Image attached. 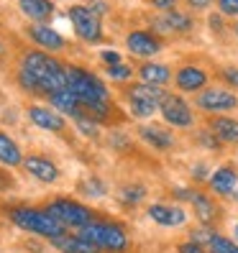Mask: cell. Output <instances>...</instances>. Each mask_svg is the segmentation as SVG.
Segmentation results:
<instances>
[{"label": "cell", "instance_id": "26", "mask_svg": "<svg viewBox=\"0 0 238 253\" xmlns=\"http://www.w3.org/2000/svg\"><path fill=\"white\" fill-rule=\"evenodd\" d=\"M207 246H210L213 253H238V246L233 241H228V238H220V235H213Z\"/></svg>", "mask_w": 238, "mask_h": 253}, {"label": "cell", "instance_id": "17", "mask_svg": "<svg viewBox=\"0 0 238 253\" xmlns=\"http://www.w3.org/2000/svg\"><path fill=\"white\" fill-rule=\"evenodd\" d=\"M49 97H51V105H54L59 113H67V115L80 118V105H82V102L77 100V95H74L69 87H67V90H59V92L49 95Z\"/></svg>", "mask_w": 238, "mask_h": 253}, {"label": "cell", "instance_id": "6", "mask_svg": "<svg viewBox=\"0 0 238 253\" xmlns=\"http://www.w3.org/2000/svg\"><path fill=\"white\" fill-rule=\"evenodd\" d=\"M49 215L54 220H59L62 225H72V228H85L93 222V215L85 205H77L72 200H56L49 205Z\"/></svg>", "mask_w": 238, "mask_h": 253}, {"label": "cell", "instance_id": "3", "mask_svg": "<svg viewBox=\"0 0 238 253\" xmlns=\"http://www.w3.org/2000/svg\"><path fill=\"white\" fill-rule=\"evenodd\" d=\"M67 87L77 95V100L82 105H90V102H108V90L102 87V82L97 77H93L90 72L80 69V67L67 69Z\"/></svg>", "mask_w": 238, "mask_h": 253}, {"label": "cell", "instance_id": "25", "mask_svg": "<svg viewBox=\"0 0 238 253\" xmlns=\"http://www.w3.org/2000/svg\"><path fill=\"white\" fill-rule=\"evenodd\" d=\"M159 23L161 26H169L172 31H190V28H192V21L187 16H182V13H177V10H169L167 18L159 21Z\"/></svg>", "mask_w": 238, "mask_h": 253}, {"label": "cell", "instance_id": "29", "mask_svg": "<svg viewBox=\"0 0 238 253\" xmlns=\"http://www.w3.org/2000/svg\"><path fill=\"white\" fill-rule=\"evenodd\" d=\"M126 202H139L141 197H143V189L141 187H128V189H123V195H121Z\"/></svg>", "mask_w": 238, "mask_h": 253}, {"label": "cell", "instance_id": "16", "mask_svg": "<svg viewBox=\"0 0 238 253\" xmlns=\"http://www.w3.org/2000/svg\"><path fill=\"white\" fill-rule=\"evenodd\" d=\"M174 195H180L182 200H190L192 205H195V212H197V217L202 220V222H213L215 220V207H213V202L207 200L205 195H195V192H174Z\"/></svg>", "mask_w": 238, "mask_h": 253}, {"label": "cell", "instance_id": "2", "mask_svg": "<svg viewBox=\"0 0 238 253\" xmlns=\"http://www.w3.org/2000/svg\"><path fill=\"white\" fill-rule=\"evenodd\" d=\"M13 222L18 228L28 230V233H36V235H44V238H59L64 235V225L59 220H54L49 212H41V210H31V207H18V210L10 212Z\"/></svg>", "mask_w": 238, "mask_h": 253}, {"label": "cell", "instance_id": "15", "mask_svg": "<svg viewBox=\"0 0 238 253\" xmlns=\"http://www.w3.org/2000/svg\"><path fill=\"white\" fill-rule=\"evenodd\" d=\"M205 82H207V74L200 67H185L177 74V84L185 92H197L200 87H205Z\"/></svg>", "mask_w": 238, "mask_h": 253}, {"label": "cell", "instance_id": "13", "mask_svg": "<svg viewBox=\"0 0 238 253\" xmlns=\"http://www.w3.org/2000/svg\"><path fill=\"white\" fill-rule=\"evenodd\" d=\"M148 217L159 225H167V228H177L185 222V212L180 207H169V205H154L151 210H148Z\"/></svg>", "mask_w": 238, "mask_h": 253}, {"label": "cell", "instance_id": "22", "mask_svg": "<svg viewBox=\"0 0 238 253\" xmlns=\"http://www.w3.org/2000/svg\"><path fill=\"white\" fill-rule=\"evenodd\" d=\"M141 138L146 141V143H151L154 148H169L172 146V136L164 130V128H154V126H143L141 128Z\"/></svg>", "mask_w": 238, "mask_h": 253}, {"label": "cell", "instance_id": "10", "mask_svg": "<svg viewBox=\"0 0 238 253\" xmlns=\"http://www.w3.org/2000/svg\"><path fill=\"white\" fill-rule=\"evenodd\" d=\"M126 43H128V49H131L133 54H139V56H151V54H156V51L161 49L159 39H154L151 34H146V31H133V34H128Z\"/></svg>", "mask_w": 238, "mask_h": 253}, {"label": "cell", "instance_id": "9", "mask_svg": "<svg viewBox=\"0 0 238 253\" xmlns=\"http://www.w3.org/2000/svg\"><path fill=\"white\" fill-rule=\"evenodd\" d=\"M161 113H164L167 123H172V126H177V128L192 123V113H190V108H187V102L180 100V97L167 95V100L161 102Z\"/></svg>", "mask_w": 238, "mask_h": 253}, {"label": "cell", "instance_id": "37", "mask_svg": "<svg viewBox=\"0 0 238 253\" xmlns=\"http://www.w3.org/2000/svg\"><path fill=\"white\" fill-rule=\"evenodd\" d=\"M0 54H3V43H0Z\"/></svg>", "mask_w": 238, "mask_h": 253}, {"label": "cell", "instance_id": "33", "mask_svg": "<svg viewBox=\"0 0 238 253\" xmlns=\"http://www.w3.org/2000/svg\"><path fill=\"white\" fill-rule=\"evenodd\" d=\"M151 3L156 5V8H161V10H174V5H177V0H151Z\"/></svg>", "mask_w": 238, "mask_h": 253}, {"label": "cell", "instance_id": "7", "mask_svg": "<svg viewBox=\"0 0 238 253\" xmlns=\"http://www.w3.org/2000/svg\"><path fill=\"white\" fill-rule=\"evenodd\" d=\"M69 21L74 26L80 39L85 41H100L102 36V26H100V18L93 8H85V5H74L69 8Z\"/></svg>", "mask_w": 238, "mask_h": 253}, {"label": "cell", "instance_id": "23", "mask_svg": "<svg viewBox=\"0 0 238 253\" xmlns=\"http://www.w3.org/2000/svg\"><path fill=\"white\" fill-rule=\"evenodd\" d=\"M213 133L218 138L228 141V143H238V121H231V118H218L213 123Z\"/></svg>", "mask_w": 238, "mask_h": 253}, {"label": "cell", "instance_id": "21", "mask_svg": "<svg viewBox=\"0 0 238 253\" xmlns=\"http://www.w3.org/2000/svg\"><path fill=\"white\" fill-rule=\"evenodd\" d=\"M236 171L231 169V167H223V169H218L215 174H213V179H210V184H213V189L218 192V195H231V192L236 189Z\"/></svg>", "mask_w": 238, "mask_h": 253}, {"label": "cell", "instance_id": "31", "mask_svg": "<svg viewBox=\"0 0 238 253\" xmlns=\"http://www.w3.org/2000/svg\"><path fill=\"white\" fill-rule=\"evenodd\" d=\"M180 253H207L200 243H195V241H190V243H182L180 246Z\"/></svg>", "mask_w": 238, "mask_h": 253}, {"label": "cell", "instance_id": "1", "mask_svg": "<svg viewBox=\"0 0 238 253\" xmlns=\"http://www.w3.org/2000/svg\"><path fill=\"white\" fill-rule=\"evenodd\" d=\"M18 80L26 90H36L47 95L67 90V69L44 51H28L23 56Z\"/></svg>", "mask_w": 238, "mask_h": 253}, {"label": "cell", "instance_id": "14", "mask_svg": "<svg viewBox=\"0 0 238 253\" xmlns=\"http://www.w3.org/2000/svg\"><path fill=\"white\" fill-rule=\"evenodd\" d=\"M28 118L34 121V126H39L44 130H62L64 128V118L49 108H31L28 110Z\"/></svg>", "mask_w": 238, "mask_h": 253}, {"label": "cell", "instance_id": "30", "mask_svg": "<svg viewBox=\"0 0 238 253\" xmlns=\"http://www.w3.org/2000/svg\"><path fill=\"white\" fill-rule=\"evenodd\" d=\"M77 126H80V130L85 133V136H95V133H97V126H95L93 121H85L82 115L77 118Z\"/></svg>", "mask_w": 238, "mask_h": 253}, {"label": "cell", "instance_id": "11", "mask_svg": "<svg viewBox=\"0 0 238 253\" xmlns=\"http://www.w3.org/2000/svg\"><path fill=\"white\" fill-rule=\"evenodd\" d=\"M28 36H31L39 46L49 49V51H62L64 49V39L49 26H31L28 28Z\"/></svg>", "mask_w": 238, "mask_h": 253}, {"label": "cell", "instance_id": "39", "mask_svg": "<svg viewBox=\"0 0 238 253\" xmlns=\"http://www.w3.org/2000/svg\"><path fill=\"white\" fill-rule=\"evenodd\" d=\"M236 34H238V26H236Z\"/></svg>", "mask_w": 238, "mask_h": 253}, {"label": "cell", "instance_id": "34", "mask_svg": "<svg viewBox=\"0 0 238 253\" xmlns=\"http://www.w3.org/2000/svg\"><path fill=\"white\" fill-rule=\"evenodd\" d=\"M102 59H105L110 67H113V64H121V56H118L115 51H102Z\"/></svg>", "mask_w": 238, "mask_h": 253}, {"label": "cell", "instance_id": "38", "mask_svg": "<svg viewBox=\"0 0 238 253\" xmlns=\"http://www.w3.org/2000/svg\"><path fill=\"white\" fill-rule=\"evenodd\" d=\"M236 235H238V225H236Z\"/></svg>", "mask_w": 238, "mask_h": 253}, {"label": "cell", "instance_id": "32", "mask_svg": "<svg viewBox=\"0 0 238 253\" xmlns=\"http://www.w3.org/2000/svg\"><path fill=\"white\" fill-rule=\"evenodd\" d=\"M223 77H226L231 84H236V87H238V69H233V67H226V69H223Z\"/></svg>", "mask_w": 238, "mask_h": 253}, {"label": "cell", "instance_id": "24", "mask_svg": "<svg viewBox=\"0 0 238 253\" xmlns=\"http://www.w3.org/2000/svg\"><path fill=\"white\" fill-rule=\"evenodd\" d=\"M141 80L146 84H164L169 80V69L164 64H143L141 67Z\"/></svg>", "mask_w": 238, "mask_h": 253}, {"label": "cell", "instance_id": "12", "mask_svg": "<svg viewBox=\"0 0 238 253\" xmlns=\"http://www.w3.org/2000/svg\"><path fill=\"white\" fill-rule=\"evenodd\" d=\"M23 167H26L28 174H34L36 179H41V182H54L59 176V169L54 167L49 159H41V156H28L23 161Z\"/></svg>", "mask_w": 238, "mask_h": 253}, {"label": "cell", "instance_id": "19", "mask_svg": "<svg viewBox=\"0 0 238 253\" xmlns=\"http://www.w3.org/2000/svg\"><path fill=\"white\" fill-rule=\"evenodd\" d=\"M54 243L62 248L64 253H100V248L95 243H90L87 238H82V235H77V238L59 235V238H54Z\"/></svg>", "mask_w": 238, "mask_h": 253}, {"label": "cell", "instance_id": "20", "mask_svg": "<svg viewBox=\"0 0 238 253\" xmlns=\"http://www.w3.org/2000/svg\"><path fill=\"white\" fill-rule=\"evenodd\" d=\"M0 161H3L5 167H18V164L23 161L18 143L13 138H8L5 133H0Z\"/></svg>", "mask_w": 238, "mask_h": 253}, {"label": "cell", "instance_id": "4", "mask_svg": "<svg viewBox=\"0 0 238 253\" xmlns=\"http://www.w3.org/2000/svg\"><path fill=\"white\" fill-rule=\"evenodd\" d=\"M82 238H87L90 243H95L97 248H108V251H115V253H123L128 248V238L126 233L118 228V225H105V222H90L85 225Z\"/></svg>", "mask_w": 238, "mask_h": 253}, {"label": "cell", "instance_id": "8", "mask_svg": "<svg viewBox=\"0 0 238 253\" xmlns=\"http://www.w3.org/2000/svg\"><path fill=\"white\" fill-rule=\"evenodd\" d=\"M197 102L207 113H226V110H233L238 105V97L228 90H205Z\"/></svg>", "mask_w": 238, "mask_h": 253}, {"label": "cell", "instance_id": "28", "mask_svg": "<svg viewBox=\"0 0 238 253\" xmlns=\"http://www.w3.org/2000/svg\"><path fill=\"white\" fill-rule=\"evenodd\" d=\"M218 8L226 16H238V0H218Z\"/></svg>", "mask_w": 238, "mask_h": 253}, {"label": "cell", "instance_id": "5", "mask_svg": "<svg viewBox=\"0 0 238 253\" xmlns=\"http://www.w3.org/2000/svg\"><path fill=\"white\" fill-rule=\"evenodd\" d=\"M131 97V110L133 115H139V118H146V115H151L156 108H161V102L167 100V92L161 90L159 84H139V87H133V90L128 92Z\"/></svg>", "mask_w": 238, "mask_h": 253}, {"label": "cell", "instance_id": "18", "mask_svg": "<svg viewBox=\"0 0 238 253\" xmlns=\"http://www.w3.org/2000/svg\"><path fill=\"white\" fill-rule=\"evenodd\" d=\"M21 13L28 16L31 21H47L51 13H54V5L51 0H21Z\"/></svg>", "mask_w": 238, "mask_h": 253}, {"label": "cell", "instance_id": "36", "mask_svg": "<svg viewBox=\"0 0 238 253\" xmlns=\"http://www.w3.org/2000/svg\"><path fill=\"white\" fill-rule=\"evenodd\" d=\"M210 23H213V28H220V26H223V23H220V18H218V16H213V18H210Z\"/></svg>", "mask_w": 238, "mask_h": 253}, {"label": "cell", "instance_id": "35", "mask_svg": "<svg viewBox=\"0 0 238 253\" xmlns=\"http://www.w3.org/2000/svg\"><path fill=\"white\" fill-rule=\"evenodd\" d=\"M210 3H213V0H190V5H192V8H207Z\"/></svg>", "mask_w": 238, "mask_h": 253}, {"label": "cell", "instance_id": "27", "mask_svg": "<svg viewBox=\"0 0 238 253\" xmlns=\"http://www.w3.org/2000/svg\"><path fill=\"white\" fill-rule=\"evenodd\" d=\"M108 74L113 80H128L131 77V67H126V64H113V67H108Z\"/></svg>", "mask_w": 238, "mask_h": 253}]
</instances>
